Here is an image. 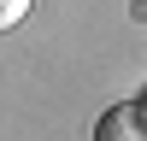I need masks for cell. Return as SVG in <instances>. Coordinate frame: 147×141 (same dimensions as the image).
<instances>
[{
    "label": "cell",
    "mask_w": 147,
    "mask_h": 141,
    "mask_svg": "<svg viewBox=\"0 0 147 141\" xmlns=\"http://www.w3.org/2000/svg\"><path fill=\"white\" fill-rule=\"evenodd\" d=\"M94 141H147V106H141V100L106 106L100 124H94Z\"/></svg>",
    "instance_id": "6da1fadb"
},
{
    "label": "cell",
    "mask_w": 147,
    "mask_h": 141,
    "mask_svg": "<svg viewBox=\"0 0 147 141\" xmlns=\"http://www.w3.org/2000/svg\"><path fill=\"white\" fill-rule=\"evenodd\" d=\"M24 18H30V0H0V35H6V30H18Z\"/></svg>",
    "instance_id": "7a4b0ae2"
}]
</instances>
